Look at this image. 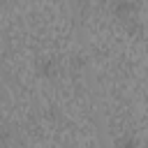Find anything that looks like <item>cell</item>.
I'll list each match as a JSON object with an SVG mask.
<instances>
[{
	"label": "cell",
	"instance_id": "obj_2",
	"mask_svg": "<svg viewBox=\"0 0 148 148\" xmlns=\"http://www.w3.org/2000/svg\"><path fill=\"white\" fill-rule=\"evenodd\" d=\"M58 72H60V62H58L53 56H42V58L37 60V74H39V76L53 79V76H58Z\"/></svg>",
	"mask_w": 148,
	"mask_h": 148
},
{
	"label": "cell",
	"instance_id": "obj_1",
	"mask_svg": "<svg viewBox=\"0 0 148 148\" xmlns=\"http://www.w3.org/2000/svg\"><path fill=\"white\" fill-rule=\"evenodd\" d=\"M111 14H113L118 21L127 23V21H132V18L139 16V2H136V0H113Z\"/></svg>",
	"mask_w": 148,
	"mask_h": 148
},
{
	"label": "cell",
	"instance_id": "obj_3",
	"mask_svg": "<svg viewBox=\"0 0 148 148\" xmlns=\"http://www.w3.org/2000/svg\"><path fill=\"white\" fill-rule=\"evenodd\" d=\"M76 2H88V0H76Z\"/></svg>",
	"mask_w": 148,
	"mask_h": 148
}]
</instances>
